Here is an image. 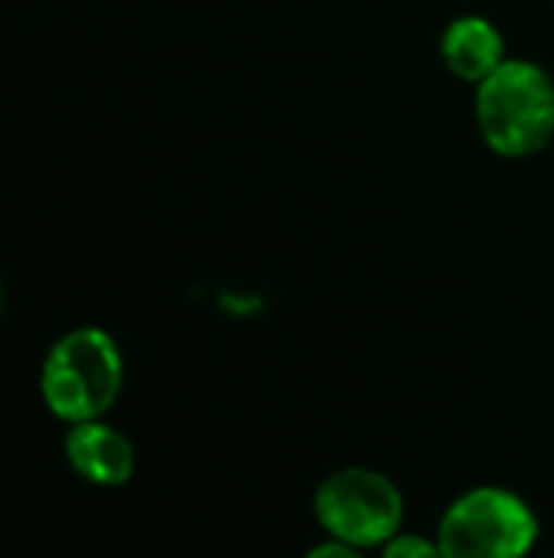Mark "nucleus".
Returning <instances> with one entry per match:
<instances>
[{"instance_id": "f257e3e1", "label": "nucleus", "mask_w": 554, "mask_h": 558, "mask_svg": "<svg viewBox=\"0 0 554 558\" xmlns=\"http://www.w3.org/2000/svg\"><path fill=\"white\" fill-rule=\"evenodd\" d=\"M477 121L503 157H529L554 134V82L532 62H503L480 82Z\"/></svg>"}, {"instance_id": "f03ea898", "label": "nucleus", "mask_w": 554, "mask_h": 558, "mask_svg": "<svg viewBox=\"0 0 554 558\" xmlns=\"http://www.w3.org/2000/svg\"><path fill=\"white\" fill-rule=\"evenodd\" d=\"M124 379V363L114 340L98 327L65 333L46 356L42 399L65 422H95L104 415Z\"/></svg>"}, {"instance_id": "7ed1b4c3", "label": "nucleus", "mask_w": 554, "mask_h": 558, "mask_svg": "<svg viewBox=\"0 0 554 558\" xmlns=\"http://www.w3.org/2000/svg\"><path fill=\"white\" fill-rule=\"evenodd\" d=\"M539 539L532 507L509 490L477 487L451 504L438 526L444 558H526Z\"/></svg>"}, {"instance_id": "20e7f679", "label": "nucleus", "mask_w": 554, "mask_h": 558, "mask_svg": "<svg viewBox=\"0 0 554 558\" xmlns=\"http://www.w3.org/2000/svg\"><path fill=\"white\" fill-rule=\"evenodd\" d=\"M313 510L320 526L336 543L366 549V546H385L389 539L398 536L405 500L385 474L366 468H346L320 484Z\"/></svg>"}, {"instance_id": "39448f33", "label": "nucleus", "mask_w": 554, "mask_h": 558, "mask_svg": "<svg viewBox=\"0 0 554 558\" xmlns=\"http://www.w3.org/2000/svg\"><path fill=\"white\" fill-rule=\"evenodd\" d=\"M65 458L85 481L101 484V487H118L134 474V448H131V441L121 432L101 425L98 418L95 422H78L69 432Z\"/></svg>"}, {"instance_id": "423d86ee", "label": "nucleus", "mask_w": 554, "mask_h": 558, "mask_svg": "<svg viewBox=\"0 0 554 558\" xmlns=\"http://www.w3.org/2000/svg\"><path fill=\"white\" fill-rule=\"evenodd\" d=\"M444 59L464 82H483L503 65V36L483 16H460L444 33Z\"/></svg>"}, {"instance_id": "0eeeda50", "label": "nucleus", "mask_w": 554, "mask_h": 558, "mask_svg": "<svg viewBox=\"0 0 554 558\" xmlns=\"http://www.w3.org/2000/svg\"><path fill=\"white\" fill-rule=\"evenodd\" d=\"M382 558H444L438 543H428L421 536H395L385 543Z\"/></svg>"}, {"instance_id": "6e6552de", "label": "nucleus", "mask_w": 554, "mask_h": 558, "mask_svg": "<svg viewBox=\"0 0 554 558\" xmlns=\"http://www.w3.org/2000/svg\"><path fill=\"white\" fill-rule=\"evenodd\" d=\"M304 558H362L359 556V549H353V546H346V543H323V546H317V549H310Z\"/></svg>"}]
</instances>
